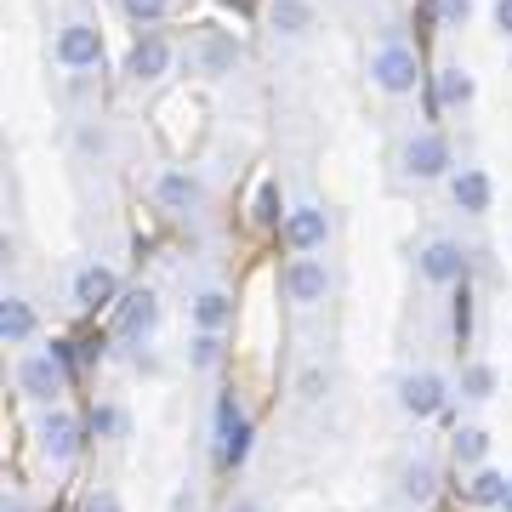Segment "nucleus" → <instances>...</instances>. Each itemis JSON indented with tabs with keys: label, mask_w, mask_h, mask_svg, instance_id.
Returning <instances> with one entry per match:
<instances>
[{
	"label": "nucleus",
	"mask_w": 512,
	"mask_h": 512,
	"mask_svg": "<svg viewBox=\"0 0 512 512\" xmlns=\"http://www.w3.org/2000/svg\"><path fill=\"white\" fill-rule=\"evenodd\" d=\"M370 80H376L387 97H410V92L421 86V57H416V46H404V40H382V46L370 52Z\"/></svg>",
	"instance_id": "1"
},
{
	"label": "nucleus",
	"mask_w": 512,
	"mask_h": 512,
	"mask_svg": "<svg viewBox=\"0 0 512 512\" xmlns=\"http://www.w3.org/2000/svg\"><path fill=\"white\" fill-rule=\"evenodd\" d=\"M18 387H23V399H35V404H52L63 387H69V370H63V353H23V365H18Z\"/></svg>",
	"instance_id": "2"
},
{
	"label": "nucleus",
	"mask_w": 512,
	"mask_h": 512,
	"mask_svg": "<svg viewBox=\"0 0 512 512\" xmlns=\"http://www.w3.org/2000/svg\"><path fill=\"white\" fill-rule=\"evenodd\" d=\"M399 165H404V177L433 183V177H444V171H450V143H444L439 131H416V137H404Z\"/></svg>",
	"instance_id": "3"
},
{
	"label": "nucleus",
	"mask_w": 512,
	"mask_h": 512,
	"mask_svg": "<svg viewBox=\"0 0 512 512\" xmlns=\"http://www.w3.org/2000/svg\"><path fill=\"white\" fill-rule=\"evenodd\" d=\"M444 399H450V387H444V376L439 370H410L399 382V410L410 421H427V416H439L444 410Z\"/></svg>",
	"instance_id": "4"
},
{
	"label": "nucleus",
	"mask_w": 512,
	"mask_h": 512,
	"mask_svg": "<svg viewBox=\"0 0 512 512\" xmlns=\"http://www.w3.org/2000/svg\"><path fill=\"white\" fill-rule=\"evenodd\" d=\"M245 456H251V416L234 399H222L217 404V461L222 467H245Z\"/></svg>",
	"instance_id": "5"
},
{
	"label": "nucleus",
	"mask_w": 512,
	"mask_h": 512,
	"mask_svg": "<svg viewBox=\"0 0 512 512\" xmlns=\"http://www.w3.org/2000/svg\"><path fill=\"white\" fill-rule=\"evenodd\" d=\"M285 296H291L296 308H319L330 296V268L319 256H296L291 268H285Z\"/></svg>",
	"instance_id": "6"
},
{
	"label": "nucleus",
	"mask_w": 512,
	"mask_h": 512,
	"mask_svg": "<svg viewBox=\"0 0 512 512\" xmlns=\"http://www.w3.org/2000/svg\"><path fill=\"white\" fill-rule=\"evenodd\" d=\"M97 57H103V35H97L92 23H63L57 29V63L63 69H97Z\"/></svg>",
	"instance_id": "7"
},
{
	"label": "nucleus",
	"mask_w": 512,
	"mask_h": 512,
	"mask_svg": "<svg viewBox=\"0 0 512 512\" xmlns=\"http://www.w3.org/2000/svg\"><path fill=\"white\" fill-rule=\"evenodd\" d=\"M325 239H330V217H325V205H296L291 217H285V245H291L296 256L325 251Z\"/></svg>",
	"instance_id": "8"
},
{
	"label": "nucleus",
	"mask_w": 512,
	"mask_h": 512,
	"mask_svg": "<svg viewBox=\"0 0 512 512\" xmlns=\"http://www.w3.org/2000/svg\"><path fill=\"white\" fill-rule=\"evenodd\" d=\"M416 268H421L427 285H456V279H467V251H461L456 239H433V245L416 256Z\"/></svg>",
	"instance_id": "9"
},
{
	"label": "nucleus",
	"mask_w": 512,
	"mask_h": 512,
	"mask_svg": "<svg viewBox=\"0 0 512 512\" xmlns=\"http://www.w3.org/2000/svg\"><path fill=\"white\" fill-rule=\"evenodd\" d=\"M154 200H160L165 211H200V205H205V183L194 177V171H177V165H171V171L154 177Z\"/></svg>",
	"instance_id": "10"
},
{
	"label": "nucleus",
	"mask_w": 512,
	"mask_h": 512,
	"mask_svg": "<svg viewBox=\"0 0 512 512\" xmlns=\"http://www.w3.org/2000/svg\"><path fill=\"white\" fill-rule=\"evenodd\" d=\"M171 69V40L165 35H137L126 52V74L131 80H160Z\"/></svg>",
	"instance_id": "11"
},
{
	"label": "nucleus",
	"mask_w": 512,
	"mask_h": 512,
	"mask_svg": "<svg viewBox=\"0 0 512 512\" xmlns=\"http://www.w3.org/2000/svg\"><path fill=\"white\" fill-rule=\"evenodd\" d=\"M450 200H456V211H467V217H484L495 200V183L490 171H478V165H461L456 183H450Z\"/></svg>",
	"instance_id": "12"
},
{
	"label": "nucleus",
	"mask_w": 512,
	"mask_h": 512,
	"mask_svg": "<svg viewBox=\"0 0 512 512\" xmlns=\"http://www.w3.org/2000/svg\"><path fill=\"white\" fill-rule=\"evenodd\" d=\"M188 319L200 330H211V336H222V330L234 325V296L217 291V285H205V291L188 296Z\"/></svg>",
	"instance_id": "13"
},
{
	"label": "nucleus",
	"mask_w": 512,
	"mask_h": 512,
	"mask_svg": "<svg viewBox=\"0 0 512 512\" xmlns=\"http://www.w3.org/2000/svg\"><path fill=\"white\" fill-rule=\"evenodd\" d=\"M114 325H120V336H148V330L160 325V296H154V291H126V296H120Z\"/></svg>",
	"instance_id": "14"
},
{
	"label": "nucleus",
	"mask_w": 512,
	"mask_h": 512,
	"mask_svg": "<svg viewBox=\"0 0 512 512\" xmlns=\"http://www.w3.org/2000/svg\"><path fill=\"white\" fill-rule=\"evenodd\" d=\"M120 296V279H114V268H103V262H86L80 274H74V302L80 308H103V302H114Z\"/></svg>",
	"instance_id": "15"
},
{
	"label": "nucleus",
	"mask_w": 512,
	"mask_h": 512,
	"mask_svg": "<svg viewBox=\"0 0 512 512\" xmlns=\"http://www.w3.org/2000/svg\"><path fill=\"white\" fill-rule=\"evenodd\" d=\"M40 450L52 461H74V450H80V421L63 416V410H52V416L40 421Z\"/></svg>",
	"instance_id": "16"
},
{
	"label": "nucleus",
	"mask_w": 512,
	"mask_h": 512,
	"mask_svg": "<svg viewBox=\"0 0 512 512\" xmlns=\"http://www.w3.org/2000/svg\"><path fill=\"white\" fill-rule=\"evenodd\" d=\"M313 0H274L268 6V23H274V35H285V40H296V35H308L313 29Z\"/></svg>",
	"instance_id": "17"
},
{
	"label": "nucleus",
	"mask_w": 512,
	"mask_h": 512,
	"mask_svg": "<svg viewBox=\"0 0 512 512\" xmlns=\"http://www.w3.org/2000/svg\"><path fill=\"white\" fill-rule=\"evenodd\" d=\"M0 336H6V348H23V342L35 336V308H29L23 296H6V302H0Z\"/></svg>",
	"instance_id": "18"
},
{
	"label": "nucleus",
	"mask_w": 512,
	"mask_h": 512,
	"mask_svg": "<svg viewBox=\"0 0 512 512\" xmlns=\"http://www.w3.org/2000/svg\"><path fill=\"white\" fill-rule=\"evenodd\" d=\"M399 495L404 501H416V507H427V501L439 495V473H433L427 461H410V467L399 473Z\"/></svg>",
	"instance_id": "19"
},
{
	"label": "nucleus",
	"mask_w": 512,
	"mask_h": 512,
	"mask_svg": "<svg viewBox=\"0 0 512 512\" xmlns=\"http://www.w3.org/2000/svg\"><path fill=\"white\" fill-rule=\"evenodd\" d=\"M473 74L467 69H456V63H450V69H439V103L444 109H467V103H473Z\"/></svg>",
	"instance_id": "20"
},
{
	"label": "nucleus",
	"mask_w": 512,
	"mask_h": 512,
	"mask_svg": "<svg viewBox=\"0 0 512 512\" xmlns=\"http://www.w3.org/2000/svg\"><path fill=\"white\" fill-rule=\"evenodd\" d=\"M507 484H512L507 473L478 467V473H473V501H478V507H501V501H507Z\"/></svg>",
	"instance_id": "21"
},
{
	"label": "nucleus",
	"mask_w": 512,
	"mask_h": 512,
	"mask_svg": "<svg viewBox=\"0 0 512 512\" xmlns=\"http://www.w3.org/2000/svg\"><path fill=\"white\" fill-rule=\"evenodd\" d=\"M251 217L262 222V228H274L279 217H291V211H285V194H279V183H262V188H256V205H251Z\"/></svg>",
	"instance_id": "22"
},
{
	"label": "nucleus",
	"mask_w": 512,
	"mask_h": 512,
	"mask_svg": "<svg viewBox=\"0 0 512 512\" xmlns=\"http://www.w3.org/2000/svg\"><path fill=\"white\" fill-rule=\"evenodd\" d=\"M484 450H490V433H484V427H461V433H456V461H461V467H478Z\"/></svg>",
	"instance_id": "23"
},
{
	"label": "nucleus",
	"mask_w": 512,
	"mask_h": 512,
	"mask_svg": "<svg viewBox=\"0 0 512 512\" xmlns=\"http://www.w3.org/2000/svg\"><path fill=\"white\" fill-rule=\"evenodd\" d=\"M120 12H126L137 29H148V23H160L165 12H171V0H120Z\"/></svg>",
	"instance_id": "24"
},
{
	"label": "nucleus",
	"mask_w": 512,
	"mask_h": 512,
	"mask_svg": "<svg viewBox=\"0 0 512 512\" xmlns=\"http://www.w3.org/2000/svg\"><path fill=\"white\" fill-rule=\"evenodd\" d=\"M461 393H467V399H490L495 393V370L490 365H467L461 370Z\"/></svg>",
	"instance_id": "25"
},
{
	"label": "nucleus",
	"mask_w": 512,
	"mask_h": 512,
	"mask_svg": "<svg viewBox=\"0 0 512 512\" xmlns=\"http://www.w3.org/2000/svg\"><path fill=\"white\" fill-rule=\"evenodd\" d=\"M222 359V348H217V336H211V330H200V342H194V365L200 370H211Z\"/></svg>",
	"instance_id": "26"
},
{
	"label": "nucleus",
	"mask_w": 512,
	"mask_h": 512,
	"mask_svg": "<svg viewBox=\"0 0 512 512\" xmlns=\"http://www.w3.org/2000/svg\"><path fill=\"white\" fill-rule=\"evenodd\" d=\"M439 18L450 23V29H461V23L473 18V0H439Z\"/></svg>",
	"instance_id": "27"
},
{
	"label": "nucleus",
	"mask_w": 512,
	"mask_h": 512,
	"mask_svg": "<svg viewBox=\"0 0 512 512\" xmlns=\"http://www.w3.org/2000/svg\"><path fill=\"white\" fill-rule=\"evenodd\" d=\"M495 29L512 40V0H495Z\"/></svg>",
	"instance_id": "28"
},
{
	"label": "nucleus",
	"mask_w": 512,
	"mask_h": 512,
	"mask_svg": "<svg viewBox=\"0 0 512 512\" xmlns=\"http://www.w3.org/2000/svg\"><path fill=\"white\" fill-rule=\"evenodd\" d=\"M319 387H325V376H319V370H308V376H302V399H319Z\"/></svg>",
	"instance_id": "29"
},
{
	"label": "nucleus",
	"mask_w": 512,
	"mask_h": 512,
	"mask_svg": "<svg viewBox=\"0 0 512 512\" xmlns=\"http://www.w3.org/2000/svg\"><path fill=\"white\" fill-rule=\"evenodd\" d=\"M86 512H120V501H114V495H92V501H86Z\"/></svg>",
	"instance_id": "30"
},
{
	"label": "nucleus",
	"mask_w": 512,
	"mask_h": 512,
	"mask_svg": "<svg viewBox=\"0 0 512 512\" xmlns=\"http://www.w3.org/2000/svg\"><path fill=\"white\" fill-rule=\"evenodd\" d=\"M501 512H512V484H507V501H501Z\"/></svg>",
	"instance_id": "31"
},
{
	"label": "nucleus",
	"mask_w": 512,
	"mask_h": 512,
	"mask_svg": "<svg viewBox=\"0 0 512 512\" xmlns=\"http://www.w3.org/2000/svg\"><path fill=\"white\" fill-rule=\"evenodd\" d=\"M6 512H29V507H6Z\"/></svg>",
	"instance_id": "32"
}]
</instances>
